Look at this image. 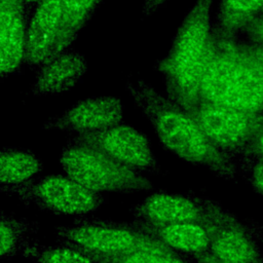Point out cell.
<instances>
[{"label":"cell","mask_w":263,"mask_h":263,"mask_svg":"<svg viewBox=\"0 0 263 263\" xmlns=\"http://www.w3.org/2000/svg\"><path fill=\"white\" fill-rule=\"evenodd\" d=\"M125 89L163 148L188 163L208 167L220 178H235V160L212 143L188 111L142 78L128 79Z\"/></svg>","instance_id":"1"},{"label":"cell","mask_w":263,"mask_h":263,"mask_svg":"<svg viewBox=\"0 0 263 263\" xmlns=\"http://www.w3.org/2000/svg\"><path fill=\"white\" fill-rule=\"evenodd\" d=\"M214 0H195L173 37L167 53L153 69L163 78L165 95L185 110L199 101V84L209 57Z\"/></svg>","instance_id":"2"},{"label":"cell","mask_w":263,"mask_h":263,"mask_svg":"<svg viewBox=\"0 0 263 263\" xmlns=\"http://www.w3.org/2000/svg\"><path fill=\"white\" fill-rule=\"evenodd\" d=\"M199 100L263 114V69L248 53L245 43L213 31Z\"/></svg>","instance_id":"3"},{"label":"cell","mask_w":263,"mask_h":263,"mask_svg":"<svg viewBox=\"0 0 263 263\" xmlns=\"http://www.w3.org/2000/svg\"><path fill=\"white\" fill-rule=\"evenodd\" d=\"M59 161L66 175L98 193L130 194L154 189L147 174L85 145L67 142Z\"/></svg>","instance_id":"4"},{"label":"cell","mask_w":263,"mask_h":263,"mask_svg":"<svg viewBox=\"0 0 263 263\" xmlns=\"http://www.w3.org/2000/svg\"><path fill=\"white\" fill-rule=\"evenodd\" d=\"M55 239L58 243L103 255H121L139 250H172L138 230L133 223L84 216H78L72 224L57 226Z\"/></svg>","instance_id":"5"},{"label":"cell","mask_w":263,"mask_h":263,"mask_svg":"<svg viewBox=\"0 0 263 263\" xmlns=\"http://www.w3.org/2000/svg\"><path fill=\"white\" fill-rule=\"evenodd\" d=\"M0 190L27 205L55 215L84 216L99 210L106 200L102 193L89 190L66 174L35 177L20 185L0 186Z\"/></svg>","instance_id":"6"},{"label":"cell","mask_w":263,"mask_h":263,"mask_svg":"<svg viewBox=\"0 0 263 263\" xmlns=\"http://www.w3.org/2000/svg\"><path fill=\"white\" fill-rule=\"evenodd\" d=\"M186 111L194 117L212 143L234 160L245 153L263 122V114L248 113L200 100Z\"/></svg>","instance_id":"7"},{"label":"cell","mask_w":263,"mask_h":263,"mask_svg":"<svg viewBox=\"0 0 263 263\" xmlns=\"http://www.w3.org/2000/svg\"><path fill=\"white\" fill-rule=\"evenodd\" d=\"M67 142L95 148L147 175L162 174L149 139L134 126L123 122L102 130L76 135Z\"/></svg>","instance_id":"8"},{"label":"cell","mask_w":263,"mask_h":263,"mask_svg":"<svg viewBox=\"0 0 263 263\" xmlns=\"http://www.w3.org/2000/svg\"><path fill=\"white\" fill-rule=\"evenodd\" d=\"M220 206L194 194L158 191L134 204L129 212L134 220L148 223L194 222L208 226Z\"/></svg>","instance_id":"9"},{"label":"cell","mask_w":263,"mask_h":263,"mask_svg":"<svg viewBox=\"0 0 263 263\" xmlns=\"http://www.w3.org/2000/svg\"><path fill=\"white\" fill-rule=\"evenodd\" d=\"M123 112L124 106L118 97H89L47 119L42 128L76 135L98 132L123 122Z\"/></svg>","instance_id":"10"},{"label":"cell","mask_w":263,"mask_h":263,"mask_svg":"<svg viewBox=\"0 0 263 263\" xmlns=\"http://www.w3.org/2000/svg\"><path fill=\"white\" fill-rule=\"evenodd\" d=\"M211 233L209 253L228 263H260L262 252L255 235L223 206L206 226Z\"/></svg>","instance_id":"11"},{"label":"cell","mask_w":263,"mask_h":263,"mask_svg":"<svg viewBox=\"0 0 263 263\" xmlns=\"http://www.w3.org/2000/svg\"><path fill=\"white\" fill-rule=\"evenodd\" d=\"M63 20V0H39L29 20L24 64L39 69L51 55Z\"/></svg>","instance_id":"12"},{"label":"cell","mask_w":263,"mask_h":263,"mask_svg":"<svg viewBox=\"0 0 263 263\" xmlns=\"http://www.w3.org/2000/svg\"><path fill=\"white\" fill-rule=\"evenodd\" d=\"M24 0H0V75L17 71L24 64L29 23Z\"/></svg>","instance_id":"13"},{"label":"cell","mask_w":263,"mask_h":263,"mask_svg":"<svg viewBox=\"0 0 263 263\" xmlns=\"http://www.w3.org/2000/svg\"><path fill=\"white\" fill-rule=\"evenodd\" d=\"M87 62L78 50L69 47L47 62L39 69L31 85L34 97L60 95L72 89L86 74Z\"/></svg>","instance_id":"14"},{"label":"cell","mask_w":263,"mask_h":263,"mask_svg":"<svg viewBox=\"0 0 263 263\" xmlns=\"http://www.w3.org/2000/svg\"><path fill=\"white\" fill-rule=\"evenodd\" d=\"M134 226L163 243L167 248L188 257L208 252L211 246V233L206 226L194 222L148 223L133 220Z\"/></svg>","instance_id":"15"},{"label":"cell","mask_w":263,"mask_h":263,"mask_svg":"<svg viewBox=\"0 0 263 263\" xmlns=\"http://www.w3.org/2000/svg\"><path fill=\"white\" fill-rule=\"evenodd\" d=\"M39 223L1 210L0 255L4 260L21 256L25 248L36 239Z\"/></svg>","instance_id":"16"},{"label":"cell","mask_w":263,"mask_h":263,"mask_svg":"<svg viewBox=\"0 0 263 263\" xmlns=\"http://www.w3.org/2000/svg\"><path fill=\"white\" fill-rule=\"evenodd\" d=\"M263 8V0H219L213 31L226 38H236Z\"/></svg>","instance_id":"17"},{"label":"cell","mask_w":263,"mask_h":263,"mask_svg":"<svg viewBox=\"0 0 263 263\" xmlns=\"http://www.w3.org/2000/svg\"><path fill=\"white\" fill-rule=\"evenodd\" d=\"M43 168L40 157L34 152L5 146L0 152V184L14 186L35 178Z\"/></svg>","instance_id":"18"},{"label":"cell","mask_w":263,"mask_h":263,"mask_svg":"<svg viewBox=\"0 0 263 263\" xmlns=\"http://www.w3.org/2000/svg\"><path fill=\"white\" fill-rule=\"evenodd\" d=\"M102 1L103 0H63L62 26L53 51L48 60L71 47L79 32L91 17Z\"/></svg>","instance_id":"19"},{"label":"cell","mask_w":263,"mask_h":263,"mask_svg":"<svg viewBox=\"0 0 263 263\" xmlns=\"http://www.w3.org/2000/svg\"><path fill=\"white\" fill-rule=\"evenodd\" d=\"M21 256L32 263H99L79 249L62 243L43 245L37 239L28 245Z\"/></svg>","instance_id":"20"},{"label":"cell","mask_w":263,"mask_h":263,"mask_svg":"<svg viewBox=\"0 0 263 263\" xmlns=\"http://www.w3.org/2000/svg\"><path fill=\"white\" fill-rule=\"evenodd\" d=\"M85 253L99 263H189L183 254L173 250H139L121 255Z\"/></svg>","instance_id":"21"},{"label":"cell","mask_w":263,"mask_h":263,"mask_svg":"<svg viewBox=\"0 0 263 263\" xmlns=\"http://www.w3.org/2000/svg\"><path fill=\"white\" fill-rule=\"evenodd\" d=\"M252 43L263 48V16L253 18L243 29Z\"/></svg>","instance_id":"22"},{"label":"cell","mask_w":263,"mask_h":263,"mask_svg":"<svg viewBox=\"0 0 263 263\" xmlns=\"http://www.w3.org/2000/svg\"><path fill=\"white\" fill-rule=\"evenodd\" d=\"M245 153L256 156L258 160H263V122L255 133Z\"/></svg>","instance_id":"23"},{"label":"cell","mask_w":263,"mask_h":263,"mask_svg":"<svg viewBox=\"0 0 263 263\" xmlns=\"http://www.w3.org/2000/svg\"><path fill=\"white\" fill-rule=\"evenodd\" d=\"M249 179L254 190L263 196V160H256L253 163Z\"/></svg>","instance_id":"24"},{"label":"cell","mask_w":263,"mask_h":263,"mask_svg":"<svg viewBox=\"0 0 263 263\" xmlns=\"http://www.w3.org/2000/svg\"><path fill=\"white\" fill-rule=\"evenodd\" d=\"M167 0H143L142 14L145 17L152 15L160 6H162Z\"/></svg>","instance_id":"25"},{"label":"cell","mask_w":263,"mask_h":263,"mask_svg":"<svg viewBox=\"0 0 263 263\" xmlns=\"http://www.w3.org/2000/svg\"><path fill=\"white\" fill-rule=\"evenodd\" d=\"M245 47L253 60L263 69V48L253 43L245 44Z\"/></svg>","instance_id":"26"},{"label":"cell","mask_w":263,"mask_h":263,"mask_svg":"<svg viewBox=\"0 0 263 263\" xmlns=\"http://www.w3.org/2000/svg\"><path fill=\"white\" fill-rule=\"evenodd\" d=\"M191 258L195 259L197 263H228V262H224V261L217 259L209 252H204V253H200V254L191 256Z\"/></svg>","instance_id":"27"},{"label":"cell","mask_w":263,"mask_h":263,"mask_svg":"<svg viewBox=\"0 0 263 263\" xmlns=\"http://www.w3.org/2000/svg\"><path fill=\"white\" fill-rule=\"evenodd\" d=\"M38 1H39V0H24L28 12H30V11L32 10V8L36 6V4L38 3Z\"/></svg>","instance_id":"28"},{"label":"cell","mask_w":263,"mask_h":263,"mask_svg":"<svg viewBox=\"0 0 263 263\" xmlns=\"http://www.w3.org/2000/svg\"><path fill=\"white\" fill-rule=\"evenodd\" d=\"M260 263H263V256H262V259H261V261H260Z\"/></svg>","instance_id":"29"},{"label":"cell","mask_w":263,"mask_h":263,"mask_svg":"<svg viewBox=\"0 0 263 263\" xmlns=\"http://www.w3.org/2000/svg\"><path fill=\"white\" fill-rule=\"evenodd\" d=\"M261 13H262V14H263V8H262V10H261Z\"/></svg>","instance_id":"30"}]
</instances>
